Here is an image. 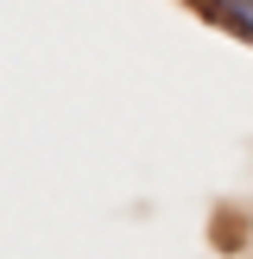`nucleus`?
Instances as JSON below:
<instances>
[{"label": "nucleus", "mask_w": 253, "mask_h": 259, "mask_svg": "<svg viewBox=\"0 0 253 259\" xmlns=\"http://www.w3.org/2000/svg\"><path fill=\"white\" fill-rule=\"evenodd\" d=\"M202 13H209L222 32H234V38H247L253 45V0H196Z\"/></svg>", "instance_id": "f257e3e1"}]
</instances>
